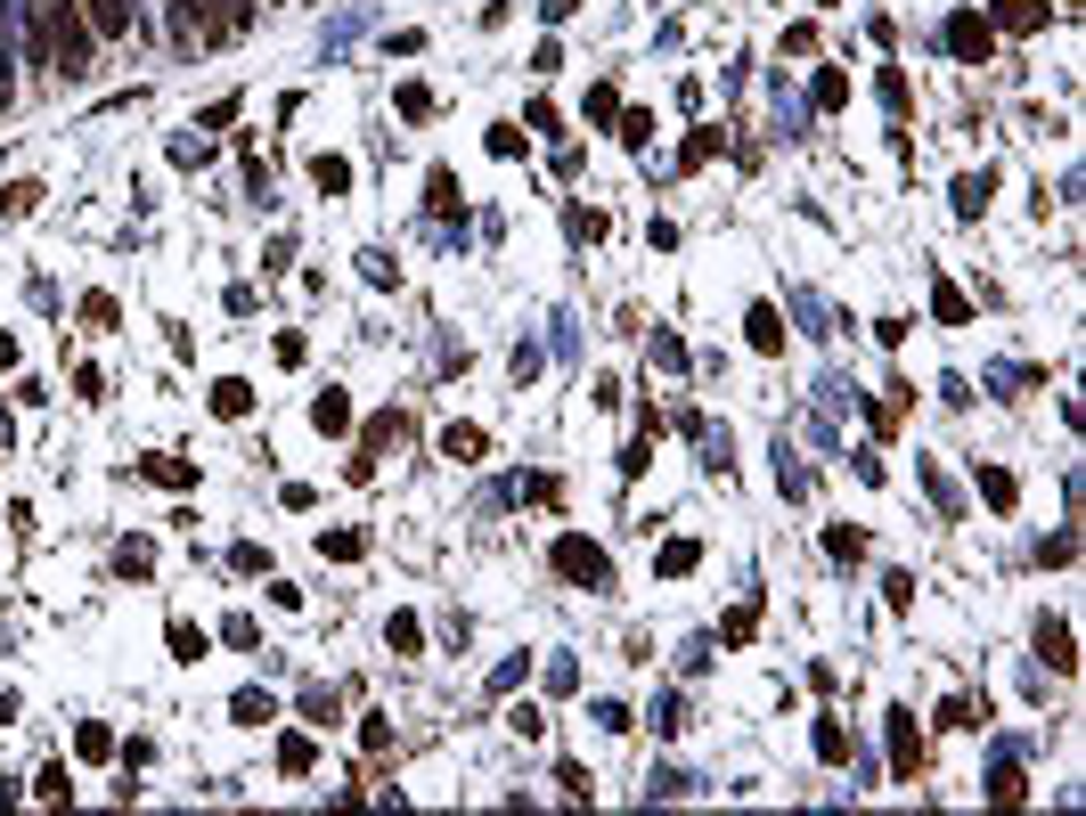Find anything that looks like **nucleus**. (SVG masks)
Here are the masks:
<instances>
[{
    "instance_id": "1",
    "label": "nucleus",
    "mask_w": 1086,
    "mask_h": 816,
    "mask_svg": "<svg viewBox=\"0 0 1086 816\" xmlns=\"http://www.w3.org/2000/svg\"><path fill=\"white\" fill-rule=\"evenodd\" d=\"M91 16H74V0H49V74H91Z\"/></svg>"
},
{
    "instance_id": "2",
    "label": "nucleus",
    "mask_w": 1086,
    "mask_h": 816,
    "mask_svg": "<svg viewBox=\"0 0 1086 816\" xmlns=\"http://www.w3.org/2000/svg\"><path fill=\"white\" fill-rule=\"evenodd\" d=\"M556 571H564V580H580V588H605V580H613L605 547H597V540H572V531L556 540Z\"/></svg>"
},
{
    "instance_id": "3",
    "label": "nucleus",
    "mask_w": 1086,
    "mask_h": 816,
    "mask_svg": "<svg viewBox=\"0 0 1086 816\" xmlns=\"http://www.w3.org/2000/svg\"><path fill=\"white\" fill-rule=\"evenodd\" d=\"M947 49H956L964 66H989V49H996V25H989L980 9H956V16H947Z\"/></svg>"
},
{
    "instance_id": "4",
    "label": "nucleus",
    "mask_w": 1086,
    "mask_h": 816,
    "mask_svg": "<svg viewBox=\"0 0 1086 816\" xmlns=\"http://www.w3.org/2000/svg\"><path fill=\"white\" fill-rule=\"evenodd\" d=\"M916 759H923V743H916V710H890V776H916Z\"/></svg>"
},
{
    "instance_id": "5",
    "label": "nucleus",
    "mask_w": 1086,
    "mask_h": 816,
    "mask_svg": "<svg viewBox=\"0 0 1086 816\" xmlns=\"http://www.w3.org/2000/svg\"><path fill=\"white\" fill-rule=\"evenodd\" d=\"M1038 653H1046V670H1062V678H1071V670H1078V653H1071V620H1038Z\"/></svg>"
},
{
    "instance_id": "6",
    "label": "nucleus",
    "mask_w": 1086,
    "mask_h": 816,
    "mask_svg": "<svg viewBox=\"0 0 1086 816\" xmlns=\"http://www.w3.org/2000/svg\"><path fill=\"white\" fill-rule=\"evenodd\" d=\"M482 449H491V433H482V425H450V433H441V458H458V465H482Z\"/></svg>"
},
{
    "instance_id": "7",
    "label": "nucleus",
    "mask_w": 1086,
    "mask_h": 816,
    "mask_svg": "<svg viewBox=\"0 0 1086 816\" xmlns=\"http://www.w3.org/2000/svg\"><path fill=\"white\" fill-rule=\"evenodd\" d=\"M972 482H980V498H989V507H1013V498H1022V482H1013L1005 465H972Z\"/></svg>"
},
{
    "instance_id": "8",
    "label": "nucleus",
    "mask_w": 1086,
    "mask_h": 816,
    "mask_svg": "<svg viewBox=\"0 0 1086 816\" xmlns=\"http://www.w3.org/2000/svg\"><path fill=\"white\" fill-rule=\"evenodd\" d=\"M989 188H996L989 172H964V180H956V213H964V221H980V213H989Z\"/></svg>"
},
{
    "instance_id": "9",
    "label": "nucleus",
    "mask_w": 1086,
    "mask_h": 816,
    "mask_svg": "<svg viewBox=\"0 0 1086 816\" xmlns=\"http://www.w3.org/2000/svg\"><path fill=\"white\" fill-rule=\"evenodd\" d=\"M744 327H752V352H784V319H776V303H760Z\"/></svg>"
},
{
    "instance_id": "10",
    "label": "nucleus",
    "mask_w": 1086,
    "mask_h": 816,
    "mask_svg": "<svg viewBox=\"0 0 1086 816\" xmlns=\"http://www.w3.org/2000/svg\"><path fill=\"white\" fill-rule=\"evenodd\" d=\"M310 425L319 433H352V401H343V392H319V401H310Z\"/></svg>"
},
{
    "instance_id": "11",
    "label": "nucleus",
    "mask_w": 1086,
    "mask_h": 816,
    "mask_svg": "<svg viewBox=\"0 0 1086 816\" xmlns=\"http://www.w3.org/2000/svg\"><path fill=\"white\" fill-rule=\"evenodd\" d=\"M123 25H131L123 0H91V33H98V42H123Z\"/></svg>"
},
{
    "instance_id": "12",
    "label": "nucleus",
    "mask_w": 1086,
    "mask_h": 816,
    "mask_svg": "<svg viewBox=\"0 0 1086 816\" xmlns=\"http://www.w3.org/2000/svg\"><path fill=\"white\" fill-rule=\"evenodd\" d=\"M229 719H237V726H270V719H279V702L246 686V694H237V702H229Z\"/></svg>"
},
{
    "instance_id": "13",
    "label": "nucleus",
    "mask_w": 1086,
    "mask_h": 816,
    "mask_svg": "<svg viewBox=\"0 0 1086 816\" xmlns=\"http://www.w3.org/2000/svg\"><path fill=\"white\" fill-rule=\"evenodd\" d=\"M319 555H327V564H359L368 540H359V531H319Z\"/></svg>"
},
{
    "instance_id": "14",
    "label": "nucleus",
    "mask_w": 1086,
    "mask_h": 816,
    "mask_svg": "<svg viewBox=\"0 0 1086 816\" xmlns=\"http://www.w3.org/2000/svg\"><path fill=\"white\" fill-rule=\"evenodd\" d=\"M246 409H253V385H237V376H229V385H213V416H229V425H237Z\"/></svg>"
},
{
    "instance_id": "15",
    "label": "nucleus",
    "mask_w": 1086,
    "mask_h": 816,
    "mask_svg": "<svg viewBox=\"0 0 1086 816\" xmlns=\"http://www.w3.org/2000/svg\"><path fill=\"white\" fill-rule=\"evenodd\" d=\"M385 646H392V653H417V646H425L417 613H392V620H385Z\"/></svg>"
},
{
    "instance_id": "16",
    "label": "nucleus",
    "mask_w": 1086,
    "mask_h": 816,
    "mask_svg": "<svg viewBox=\"0 0 1086 816\" xmlns=\"http://www.w3.org/2000/svg\"><path fill=\"white\" fill-rule=\"evenodd\" d=\"M1022 792H1029V784H1022V768L1005 759V768L989 776V801H996V808H1022Z\"/></svg>"
},
{
    "instance_id": "17",
    "label": "nucleus",
    "mask_w": 1086,
    "mask_h": 816,
    "mask_svg": "<svg viewBox=\"0 0 1086 816\" xmlns=\"http://www.w3.org/2000/svg\"><path fill=\"white\" fill-rule=\"evenodd\" d=\"M695 564H703V547H695V540H670V547H662V580H686Z\"/></svg>"
},
{
    "instance_id": "18",
    "label": "nucleus",
    "mask_w": 1086,
    "mask_h": 816,
    "mask_svg": "<svg viewBox=\"0 0 1086 816\" xmlns=\"http://www.w3.org/2000/svg\"><path fill=\"white\" fill-rule=\"evenodd\" d=\"M310 180H319L327 197H343V188H352V164H343V155H319V164H310Z\"/></svg>"
},
{
    "instance_id": "19",
    "label": "nucleus",
    "mask_w": 1086,
    "mask_h": 816,
    "mask_svg": "<svg viewBox=\"0 0 1086 816\" xmlns=\"http://www.w3.org/2000/svg\"><path fill=\"white\" fill-rule=\"evenodd\" d=\"M931 310H940V319H947V327H972V303H964V294H956V286H931Z\"/></svg>"
},
{
    "instance_id": "20",
    "label": "nucleus",
    "mask_w": 1086,
    "mask_h": 816,
    "mask_svg": "<svg viewBox=\"0 0 1086 816\" xmlns=\"http://www.w3.org/2000/svg\"><path fill=\"white\" fill-rule=\"evenodd\" d=\"M310 759H319V752H310V735H286V743H279V768H286V776H310Z\"/></svg>"
},
{
    "instance_id": "21",
    "label": "nucleus",
    "mask_w": 1086,
    "mask_h": 816,
    "mask_svg": "<svg viewBox=\"0 0 1086 816\" xmlns=\"http://www.w3.org/2000/svg\"><path fill=\"white\" fill-rule=\"evenodd\" d=\"M1038 16H1046L1038 0H996V25H1013V33H1029V25H1038Z\"/></svg>"
},
{
    "instance_id": "22",
    "label": "nucleus",
    "mask_w": 1086,
    "mask_h": 816,
    "mask_svg": "<svg viewBox=\"0 0 1086 816\" xmlns=\"http://www.w3.org/2000/svg\"><path fill=\"white\" fill-rule=\"evenodd\" d=\"M172 653H180V662H204V629L197 620H172Z\"/></svg>"
},
{
    "instance_id": "23",
    "label": "nucleus",
    "mask_w": 1086,
    "mask_h": 816,
    "mask_svg": "<svg viewBox=\"0 0 1086 816\" xmlns=\"http://www.w3.org/2000/svg\"><path fill=\"white\" fill-rule=\"evenodd\" d=\"M147 482H164V490H188V482H197V474H188L180 458H147Z\"/></svg>"
},
{
    "instance_id": "24",
    "label": "nucleus",
    "mask_w": 1086,
    "mask_h": 816,
    "mask_svg": "<svg viewBox=\"0 0 1086 816\" xmlns=\"http://www.w3.org/2000/svg\"><path fill=\"white\" fill-rule=\"evenodd\" d=\"M817 759H834V768H841V759H850V735H841L834 719H817Z\"/></svg>"
},
{
    "instance_id": "25",
    "label": "nucleus",
    "mask_w": 1086,
    "mask_h": 816,
    "mask_svg": "<svg viewBox=\"0 0 1086 816\" xmlns=\"http://www.w3.org/2000/svg\"><path fill=\"white\" fill-rule=\"evenodd\" d=\"M9 66H16V58H9V0H0V107L16 98V74H9Z\"/></svg>"
},
{
    "instance_id": "26",
    "label": "nucleus",
    "mask_w": 1086,
    "mask_h": 816,
    "mask_svg": "<svg viewBox=\"0 0 1086 816\" xmlns=\"http://www.w3.org/2000/svg\"><path fill=\"white\" fill-rule=\"evenodd\" d=\"M115 564L140 580V571H155V547H147V540H123V547H115Z\"/></svg>"
},
{
    "instance_id": "27",
    "label": "nucleus",
    "mask_w": 1086,
    "mask_h": 816,
    "mask_svg": "<svg viewBox=\"0 0 1086 816\" xmlns=\"http://www.w3.org/2000/svg\"><path fill=\"white\" fill-rule=\"evenodd\" d=\"M776 490H784V498H801V490H808V474L792 465V449H776Z\"/></svg>"
},
{
    "instance_id": "28",
    "label": "nucleus",
    "mask_w": 1086,
    "mask_h": 816,
    "mask_svg": "<svg viewBox=\"0 0 1086 816\" xmlns=\"http://www.w3.org/2000/svg\"><path fill=\"white\" fill-rule=\"evenodd\" d=\"M74 752H82V759H115V735H107V726H82Z\"/></svg>"
},
{
    "instance_id": "29",
    "label": "nucleus",
    "mask_w": 1086,
    "mask_h": 816,
    "mask_svg": "<svg viewBox=\"0 0 1086 816\" xmlns=\"http://www.w3.org/2000/svg\"><path fill=\"white\" fill-rule=\"evenodd\" d=\"M221 637H229V646H237V653H246V646H262V629H253V620H246V613H229V620H221Z\"/></svg>"
},
{
    "instance_id": "30",
    "label": "nucleus",
    "mask_w": 1086,
    "mask_h": 816,
    "mask_svg": "<svg viewBox=\"0 0 1086 816\" xmlns=\"http://www.w3.org/2000/svg\"><path fill=\"white\" fill-rule=\"evenodd\" d=\"M303 719H310V726H327V719H335V694L310 686V694H303Z\"/></svg>"
},
{
    "instance_id": "31",
    "label": "nucleus",
    "mask_w": 1086,
    "mask_h": 816,
    "mask_svg": "<svg viewBox=\"0 0 1086 816\" xmlns=\"http://www.w3.org/2000/svg\"><path fill=\"white\" fill-rule=\"evenodd\" d=\"M589 115H597V123H613V115H621V91H613V82H597V91H589Z\"/></svg>"
},
{
    "instance_id": "32",
    "label": "nucleus",
    "mask_w": 1086,
    "mask_h": 816,
    "mask_svg": "<svg viewBox=\"0 0 1086 816\" xmlns=\"http://www.w3.org/2000/svg\"><path fill=\"white\" fill-rule=\"evenodd\" d=\"M653 368H686V343L678 335H653Z\"/></svg>"
},
{
    "instance_id": "33",
    "label": "nucleus",
    "mask_w": 1086,
    "mask_h": 816,
    "mask_svg": "<svg viewBox=\"0 0 1086 816\" xmlns=\"http://www.w3.org/2000/svg\"><path fill=\"white\" fill-rule=\"evenodd\" d=\"M82 319H91V327H115L123 310H115V294H91V303H82Z\"/></svg>"
},
{
    "instance_id": "34",
    "label": "nucleus",
    "mask_w": 1086,
    "mask_h": 816,
    "mask_svg": "<svg viewBox=\"0 0 1086 816\" xmlns=\"http://www.w3.org/2000/svg\"><path fill=\"white\" fill-rule=\"evenodd\" d=\"M507 726H515V735H523V743H540V735H547V719H540V710H531V702H523V710H515V719H507Z\"/></svg>"
},
{
    "instance_id": "35",
    "label": "nucleus",
    "mask_w": 1086,
    "mask_h": 816,
    "mask_svg": "<svg viewBox=\"0 0 1086 816\" xmlns=\"http://www.w3.org/2000/svg\"><path fill=\"white\" fill-rule=\"evenodd\" d=\"M0 368H16V335H9V327H0Z\"/></svg>"
}]
</instances>
